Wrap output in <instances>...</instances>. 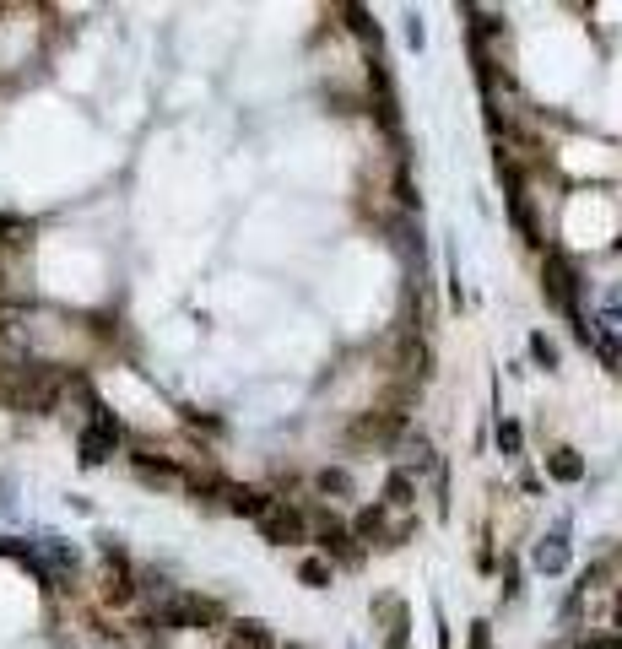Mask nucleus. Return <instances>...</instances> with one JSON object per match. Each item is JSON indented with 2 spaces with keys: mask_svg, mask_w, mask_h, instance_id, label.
Here are the masks:
<instances>
[{
  "mask_svg": "<svg viewBox=\"0 0 622 649\" xmlns=\"http://www.w3.org/2000/svg\"><path fill=\"white\" fill-rule=\"evenodd\" d=\"M541 293L558 303V309H563L574 325L585 320V314H579V271H574V260H568V255H558V249L547 255V271H541ZM579 336H585V330H579Z\"/></svg>",
  "mask_w": 622,
  "mask_h": 649,
  "instance_id": "f257e3e1",
  "label": "nucleus"
},
{
  "mask_svg": "<svg viewBox=\"0 0 622 649\" xmlns=\"http://www.w3.org/2000/svg\"><path fill=\"white\" fill-rule=\"evenodd\" d=\"M255 525L266 531L271 547H298V541H309V514H303L298 503H287V498H276Z\"/></svg>",
  "mask_w": 622,
  "mask_h": 649,
  "instance_id": "f03ea898",
  "label": "nucleus"
},
{
  "mask_svg": "<svg viewBox=\"0 0 622 649\" xmlns=\"http://www.w3.org/2000/svg\"><path fill=\"white\" fill-rule=\"evenodd\" d=\"M119 444H125L119 422L103 412V406H92V417H87V428H82V466H103Z\"/></svg>",
  "mask_w": 622,
  "mask_h": 649,
  "instance_id": "7ed1b4c3",
  "label": "nucleus"
},
{
  "mask_svg": "<svg viewBox=\"0 0 622 649\" xmlns=\"http://www.w3.org/2000/svg\"><path fill=\"white\" fill-rule=\"evenodd\" d=\"M406 428V412H395V406H379V412H363L352 422V439L357 444H395Z\"/></svg>",
  "mask_w": 622,
  "mask_h": 649,
  "instance_id": "20e7f679",
  "label": "nucleus"
},
{
  "mask_svg": "<svg viewBox=\"0 0 622 649\" xmlns=\"http://www.w3.org/2000/svg\"><path fill=\"white\" fill-rule=\"evenodd\" d=\"M379 617H385V649H406V628H412V622H406V606L395 601V595H385V601H379Z\"/></svg>",
  "mask_w": 622,
  "mask_h": 649,
  "instance_id": "39448f33",
  "label": "nucleus"
},
{
  "mask_svg": "<svg viewBox=\"0 0 622 649\" xmlns=\"http://www.w3.org/2000/svg\"><path fill=\"white\" fill-rule=\"evenodd\" d=\"M271 503H276V498L260 493V487H233V482H228V509H233V514H249V520H260Z\"/></svg>",
  "mask_w": 622,
  "mask_h": 649,
  "instance_id": "423d86ee",
  "label": "nucleus"
},
{
  "mask_svg": "<svg viewBox=\"0 0 622 649\" xmlns=\"http://www.w3.org/2000/svg\"><path fill=\"white\" fill-rule=\"evenodd\" d=\"M228 649H276L266 622H233L228 628Z\"/></svg>",
  "mask_w": 622,
  "mask_h": 649,
  "instance_id": "0eeeda50",
  "label": "nucleus"
},
{
  "mask_svg": "<svg viewBox=\"0 0 622 649\" xmlns=\"http://www.w3.org/2000/svg\"><path fill=\"white\" fill-rule=\"evenodd\" d=\"M417 503V476L412 471H390V482H385V509H412Z\"/></svg>",
  "mask_w": 622,
  "mask_h": 649,
  "instance_id": "6e6552de",
  "label": "nucleus"
},
{
  "mask_svg": "<svg viewBox=\"0 0 622 649\" xmlns=\"http://www.w3.org/2000/svg\"><path fill=\"white\" fill-rule=\"evenodd\" d=\"M547 471L558 476V482H579L585 476V460L574 455V449H552V460H547Z\"/></svg>",
  "mask_w": 622,
  "mask_h": 649,
  "instance_id": "1a4fd4ad",
  "label": "nucleus"
},
{
  "mask_svg": "<svg viewBox=\"0 0 622 649\" xmlns=\"http://www.w3.org/2000/svg\"><path fill=\"white\" fill-rule=\"evenodd\" d=\"M314 487H320L325 498H330V493H336V498H347V493H352V476L341 471V466H330V471H320V476H314Z\"/></svg>",
  "mask_w": 622,
  "mask_h": 649,
  "instance_id": "9d476101",
  "label": "nucleus"
},
{
  "mask_svg": "<svg viewBox=\"0 0 622 649\" xmlns=\"http://www.w3.org/2000/svg\"><path fill=\"white\" fill-rule=\"evenodd\" d=\"M330 574H336V568H330L325 558H309V563L298 568V579H303L309 590H325V585H330Z\"/></svg>",
  "mask_w": 622,
  "mask_h": 649,
  "instance_id": "9b49d317",
  "label": "nucleus"
},
{
  "mask_svg": "<svg viewBox=\"0 0 622 649\" xmlns=\"http://www.w3.org/2000/svg\"><path fill=\"white\" fill-rule=\"evenodd\" d=\"M406 460H412L417 471H433V466H439V460H433V444H428V439H406ZM412 466H406V471H412Z\"/></svg>",
  "mask_w": 622,
  "mask_h": 649,
  "instance_id": "f8f14e48",
  "label": "nucleus"
},
{
  "mask_svg": "<svg viewBox=\"0 0 622 649\" xmlns=\"http://www.w3.org/2000/svg\"><path fill=\"white\" fill-rule=\"evenodd\" d=\"M563 558H568V552H563V536H552V547H541V552H536V563L547 568V574H558Z\"/></svg>",
  "mask_w": 622,
  "mask_h": 649,
  "instance_id": "ddd939ff",
  "label": "nucleus"
},
{
  "mask_svg": "<svg viewBox=\"0 0 622 649\" xmlns=\"http://www.w3.org/2000/svg\"><path fill=\"white\" fill-rule=\"evenodd\" d=\"M498 449H504V455H520V422H498Z\"/></svg>",
  "mask_w": 622,
  "mask_h": 649,
  "instance_id": "4468645a",
  "label": "nucleus"
},
{
  "mask_svg": "<svg viewBox=\"0 0 622 649\" xmlns=\"http://www.w3.org/2000/svg\"><path fill=\"white\" fill-rule=\"evenodd\" d=\"M531 357H536V363H547V368L558 363V352H552V341H547V336H536V341H531Z\"/></svg>",
  "mask_w": 622,
  "mask_h": 649,
  "instance_id": "2eb2a0df",
  "label": "nucleus"
},
{
  "mask_svg": "<svg viewBox=\"0 0 622 649\" xmlns=\"http://www.w3.org/2000/svg\"><path fill=\"white\" fill-rule=\"evenodd\" d=\"M471 649H493V628H487V622H476V628H471Z\"/></svg>",
  "mask_w": 622,
  "mask_h": 649,
  "instance_id": "dca6fc26",
  "label": "nucleus"
},
{
  "mask_svg": "<svg viewBox=\"0 0 622 649\" xmlns=\"http://www.w3.org/2000/svg\"><path fill=\"white\" fill-rule=\"evenodd\" d=\"M585 649H622V633H617V639H590Z\"/></svg>",
  "mask_w": 622,
  "mask_h": 649,
  "instance_id": "f3484780",
  "label": "nucleus"
},
{
  "mask_svg": "<svg viewBox=\"0 0 622 649\" xmlns=\"http://www.w3.org/2000/svg\"><path fill=\"white\" fill-rule=\"evenodd\" d=\"M612 628L622 633V590H617V601H612Z\"/></svg>",
  "mask_w": 622,
  "mask_h": 649,
  "instance_id": "a211bd4d",
  "label": "nucleus"
},
{
  "mask_svg": "<svg viewBox=\"0 0 622 649\" xmlns=\"http://www.w3.org/2000/svg\"><path fill=\"white\" fill-rule=\"evenodd\" d=\"M282 649H303V644H282Z\"/></svg>",
  "mask_w": 622,
  "mask_h": 649,
  "instance_id": "6ab92c4d",
  "label": "nucleus"
}]
</instances>
